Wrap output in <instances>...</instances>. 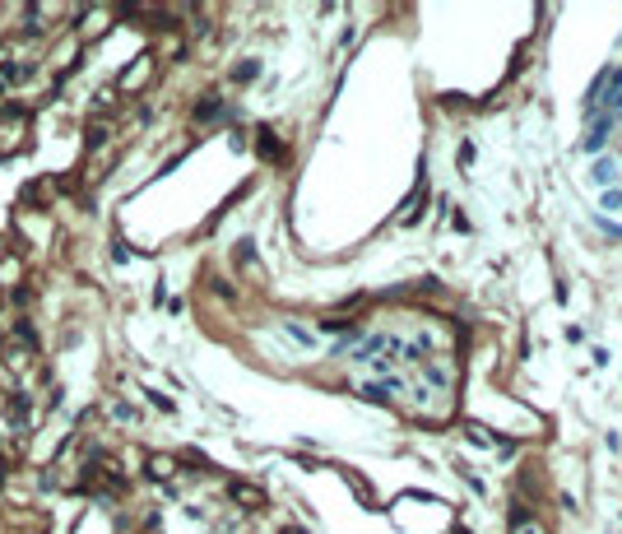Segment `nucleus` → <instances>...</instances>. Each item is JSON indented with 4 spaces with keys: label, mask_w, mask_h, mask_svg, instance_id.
<instances>
[{
    "label": "nucleus",
    "mask_w": 622,
    "mask_h": 534,
    "mask_svg": "<svg viewBox=\"0 0 622 534\" xmlns=\"http://www.w3.org/2000/svg\"><path fill=\"white\" fill-rule=\"evenodd\" d=\"M256 70H260L256 61H242V66H237V75H233V79H237V84H246V79H256Z\"/></svg>",
    "instance_id": "423d86ee"
},
{
    "label": "nucleus",
    "mask_w": 622,
    "mask_h": 534,
    "mask_svg": "<svg viewBox=\"0 0 622 534\" xmlns=\"http://www.w3.org/2000/svg\"><path fill=\"white\" fill-rule=\"evenodd\" d=\"M172 469H177V465H172L167 456H154V460H149V474H158V479H167Z\"/></svg>",
    "instance_id": "20e7f679"
},
{
    "label": "nucleus",
    "mask_w": 622,
    "mask_h": 534,
    "mask_svg": "<svg viewBox=\"0 0 622 534\" xmlns=\"http://www.w3.org/2000/svg\"><path fill=\"white\" fill-rule=\"evenodd\" d=\"M609 135H613V116H594V121H590V135H585V145H580V149H585V154H599V149H604V140H609Z\"/></svg>",
    "instance_id": "f257e3e1"
},
{
    "label": "nucleus",
    "mask_w": 622,
    "mask_h": 534,
    "mask_svg": "<svg viewBox=\"0 0 622 534\" xmlns=\"http://www.w3.org/2000/svg\"><path fill=\"white\" fill-rule=\"evenodd\" d=\"M149 70H154V61H149V56H140V61H135L130 66V75L121 79V89H140V84H145V75Z\"/></svg>",
    "instance_id": "7ed1b4c3"
},
{
    "label": "nucleus",
    "mask_w": 622,
    "mask_h": 534,
    "mask_svg": "<svg viewBox=\"0 0 622 534\" xmlns=\"http://www.w3.org/2000/svg\"><path fill=\"white\" fill-rule=\"evenodd\" d=\"M233 502H242V506H265V492L251 488V483H233Z\"/></svg>",
    "instance_id": "f03ea898"
},
{
    "label": "nucleus",
    "mask_w": 622,
    "mask_h": 534,
    "mask_svg": "<svg viewBox=\"0 0 622 534\" xmlns=\"http://www.w3.org/2000/svg\"><path fill=\"white\" fill-rule=\"evenodd\" d=\"M613 177H618V167H613V158H609V163H594V181H613Z\"/></svg>",
    "instance_id": "0eeeda50"
},
{
    "label": "nucleus",
    "mask_w": 622,
    "mask_h": 534,
    "mask_svg": "<svg viewBox=\"0 0 622 534\" xmlns=\"http://www.w3.org/2000/svg\"><path fill=\"white\" fill-rule=\"evenodd\" d=\"M516 534H548V530H539V525H520Z\"/></svg>",
    "instance_id": "6e6552de"
},
{
    "label": "nucleus",
    "mask_w": 622,
    "mask_h": 534,
    "mask_svg": "<svg viewBox=\"0 0 622 534\" xmlns=\"http://www.w3.org/2000/svg\"><path fill=\"white\" fill-rule=\"evenodd\" d=\"M465 432H469V437H474V442H478V446H497V442H492V432H488V427H478V423H469V427H465Z\"/></svg>",
    "instance_id": "39448f33"
}]
</instances>
